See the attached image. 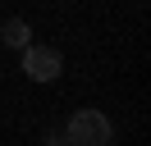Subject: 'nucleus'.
Listing matches in <instances>:
<instances>
[{"mask_svg":"<svg viewBox=\"0 0 151 146\" xmlns=\"http://www.w3.org/2000/svg\"><path fill=\"white\" fill-rule=\"evenodd\" d=\"M60 69H64V55H60L55 46H28V50H23V73H28L32 82H55Z\"/></svg>","mask_w":151,"mask_h":146,"instance_id":"2","label":"nucleus"},{"mask_svg":"<svg viewBox=\"0 0 151 146\" xmlns=\"http://www.w3.org/2000/svg\"><path fill=\"white\" fill-rule=\"evenodd\" d=\"M0 46H9V50H28V46H32L28 18H5V23H0Z\"/></svg>","mask_w":151,"mask_h":146,"instance_id":"3","label":"nucleus"},{"mask_svg":"<svg viewBox=\"0 0 151 146\" xmlns=\"http://www.w3.org/2000/svg\"><path fill=\"white\" fill-rule=\"evenodd\" d=\"M46 146H69V142H64V137H46Z\"/></svg>","mask_w":151,"mask_h":146,"instance_id":"4","label":"nucleus"},{"mask_svg":"<svg viewBox=\"0 0 151 146\" xmlns=\"http://www.w3.org/2000/svg\"><path fill=\"white\" fill-rule=\"evenodd\" d=\"M64 142L69 146H110L114 142V123L101 110H73L64 123Z\"/></svg>","mask_w":151,"mask_h":146,"instance_id":"1","label":"nucleus"}]
</instances>
